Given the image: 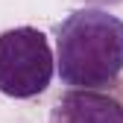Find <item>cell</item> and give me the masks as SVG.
I'll return each instance as SVG.
<instances>
[{"mask_svg": "<svg viewBox=\"0 0 123 123\" xmlns=\"http://www.w3.org/2000/svg\"><path fill=\"white\" fill-rule=\"evenodd\" d=\"M56 56L47 35L35 26H15L0 32V94L32 100L50 88Z\"/></svg>", "mask_w": 123, "mask_h": 123, "instance_id": "7a4b0ae2", "label": "cell"}, {"mask_svg": "<svg viewBox=\"0 0 123 123\" xmlns=\"http://www.w3.org/2000/svg\"><path fill=\"white\" fill-rule=\"evenodd\" d=\"M56 73L65 91H109L123 73V18L85 6L65 15L56 29Z\"/></svg>", "mask_w": 123, "mask_h": 123, "instance_id": "6da1fadb", "label": "cell"}, {"mask_svg": "<svg viewBox=\"0 0 123 123\" xmlns=\"http://www.w3.org/2000/svg\"><path fill=\"white\" fill-rule=\"evenodd\" d=\"M85 6H97V9H103V6H117V3H123V0H82Z\"/></svg>", "mask_w": 123, "mask_h": 123, "instance_id": "277c9868", "label": "cell"}, {"mask_svg": "<svg viewBox=\"0 0 123 123\" xmlns=\"http://www.w3.org/2000/svg\"><path fill=\"white\" fill-rule=\"evenodd\" d=\"M50 123H123V103L109 91H62Z\"/></svg>", "mask_w": 123, "mask_h": 123, "instance_id": "3957f363", "label": "cell"}]
</instances>
